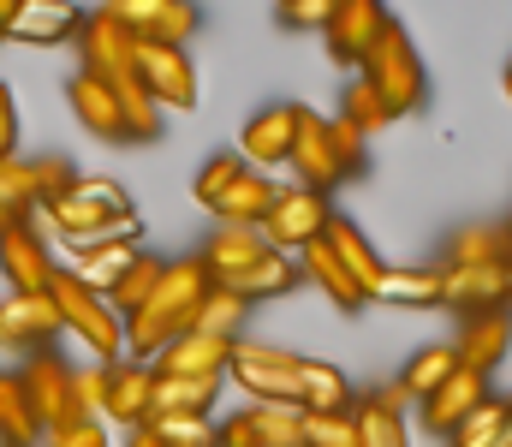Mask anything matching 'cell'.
<instances>
[{
    "label": "cell",
    "instance_id": "cell-17",
    "mask_svg": "<svg viewBox=\"0 0 512 447\" xmlns=\"http://www.w3.org/2000/svg\"><path fill=\"white\" fill-rule=\"evenodd\" d=\"M441 304L459 316H483V310H507L512 304V269H441Z\"/></svg>",
    "mask_w": 512,
    "mask_h": 447
},
{
    "label": "cell",
    "instance_id": "cell-29",
    "mask_svg": "<svg viewBox=\"0 0 512 447\" xmlns=\"http://www.w3.org/2000/svg\"><path fill=\"white\" fill-rule=\"evenodd\" d=\"M298 281H304V275H298V257L268 251V257H256L251 269H239V275H233V281H221V287H227V293H239L245 304H256V298H286Z\"/></svg>",
    "mask_w": 512,
    "mask_h": 447
},
{
    "label": "cell",
    "instance_id": "cell-26",
    "mask_svg": "<svg viewBox=\"0 0 512 447\" xmlns=\"http://www.w3.org/2000/svg\"><path fill=\"white\" fill-rule=\"evenodd\" d=\"M48 442V424L36 418L18 370H0V447H42Z\"/></svg>",
    "mask_w": 512,
    "mask_h": 447
},
{
    "label": "cell",
    "instance_id": "cell-10",
    "mask_svg": "<svg viewBox=\"0 0 512 447\" xmlns=\"http://www.w3.org/2000/svg\"><path fill=\"white\" fill-rule=\"evenodd\" d=\"M286 167L298 173L292 185H304V191L328 197V191L346 179V173H340V155H334V120H322V114L298 108V132H292V155H286Z\"/></svg>",
    "mask_w": 512,
    "mask_h": 447
},
{
    "label": "cell",
    "instance_id": "cell-28",
    "mask_svg": "<svg viewBox=\"0 0 512 447\" xmlns=\"http://www.w3.org/2000/svg\"><path fill=\"white\" fill-rule=\"evenodd\" d=\"M215 394H221V382L155 376V394H149V424H161V418H209V412H215Z\"/></svg>",
    "mask_w": 512,
    "mask_h": 447
},
{
    "label": "cell",
    "instance_id": "cell-19",
    "mask_svg": "<svg viewBox=\"0 0 512 447\" xmlns=\"http://www.w3.org/2000/svg\"><path fill=\"white\" fill-rule=\"evenodd\" d=\"M489 400V376H471V370H453L429 400H417V418H423V430L429 436H453L477 406Z\"/></svg>",
    "mask_w": 512,
    "mask_h": 447
},
{
    "label": "cell",
    "instance_id": "cell-54",
    "mask_svg": "<svg viewBox=\"0 0 512 447\" xmlns=\"http://www.w3.org/2000/svg\"><path fill=\"white\" fill-rule=\"evenodd\" d=\"M507 102H512V60H507Z\"/></svg>",
    "mask_w": 512,
    "mask_h": 447
},
{
    "label": "cell",
    "instance_id": "cell-2",
    "mask_svg": "<svg viewBox=\"0 0 512 447\" xmlns=\"http://www.w3.org/2000/svg\"><path fill=\"white\" fill-rule=\"evenodd\" d=\"M48 298H54L60 334H72L78 346H90L96 364H120V358H126V316H120L102 293H90L72 269H60V275L48 281Z\"/></svg>",
    "mask_w": 512,
    "mask_h": 447
},
{
    "label": "cell",
    "instance_id": "cell-27",
    "mask_svg": "<svg viewBox=\"0 0 512 447\" xmlns=\"http://www.w3.org/2000/svg\"><path fill=\"white\" fill-rule=\"evenodd\" d=\"M197 257L209 263V275H215V287H221V281H233L239 269H251L256 257H268V239L251 233V227H215Z\"/></svg>",
    "mask_w": 512,
    "mask_h": 447
},
{
    "label": "cell",
    "instance_id": "cell-39",
    "mask_svg": "<svg viewBox=\"0 0 512 447\" xmlns=\"http://www.w3.org/2000/svg\"><path fill=\"white\" fill-rule=\"evenodd\" d=\"M245 173H251V167H245V155H239V149H221V155H209V161L197 167V179H191V197H197L203 209H215V203H221V197H227V191H233Z\"/></svg>",
    "mask_w": 512,
    "mask_h": 447
},
{
    "label": "cell",
    "instance_id": "cell-32",
    "mask_svg": "<svg viewBox=\"0 0 512 447\" xmlns=\"http://www.w3.org/2000/svg\"><path fill=\"white\" fill-rule=\"evenodd\" d=\"M358 394L346 382L340 364H322V358H304V412H352Z\"/></svg>",
    "mask_w": 512,
    "mask_h": 447
},
{
    "label": "cell",
    "instance_id": "cell-40",
    "mask_svg": "<svg viewBox=\"0 0 512 447\" xmlns=\"http://www.w3.org/2000/svg\"><path fill=\"white\" fill-rule=\"evenodd\" d=\"M102 400H108V364L72 370V400H66V424H60V430H78V424H102Z\"/></svg>",
    "mask_w": 512,
    "mask_h": 447
},
{
    "label": "cell",
    "instance_id": "cell-47",
    "mask_svg": "<svg viewBox=\"0 0 512 447\" xmlns=\"http://www.w3.org/2000/svg\"><path fill=\"white\" fill-rule=\"evenodd\" d=\"M364 144H370V138H358L346 120H334V155H340V173H346V179L364 173Z\"/></svg>",
    "mask_w": 512,
    "mask_h": 447
},
{
    "label": "cell",
    "instance_id": "cell-7",
    "mask_svg": "<svg viewBox=\"0 0 512 447\" xmlns=\"http://www.w3.org/2000/svg\"><path fill=\"white\" fill-rule=\"evenodd\" d=\"M328 221H334V203L328 197H316V191H304V185H280V197H274V209H268V221H262V239H268V251H304L310 239H322L328 233Z\"/></svg>",
    "mask_w": 512,
    "mask_h": 447
},
{
    "label": "cell",
    "instance_id": "cell-31",
    "mask_svg": "<svg viewBox=\"0 0 512 447\" xmlns=\"http://www.w3.org/2000/svg\"><path fill=\"white\" fill-rule=\"evenodd\" d=\"M453 370H459V352H453V346H423V352H411V364L399 370L393 388H399L405 400H429Z\"/></svg>",
    "mask_w": 512,
    "mask_h": 447
},
{
    "label": "cell",
    "instance_id": "cell-53",
    "mask_svg": "<svg viewBox=\"0 0 512 447\" xmlns=\"http://www.w3.org/2000/svg\"><path fill=\"white\" fill-rule=\"evenodd\" d=\"M495 447H512V418L501 424V436H495Z\"/></svg>",
    "mask_w": 512,
    "mask_h": 447
},
{
    "label": "cell",
    "instance_id": "cell-42",
    "mask_svg": "<svg viewBox=\"0 0 512 447\" xmlns=\"http://www.w3.org/2000/svg\"><path fill=\"white\" fill-rule=\"evenodd\" d=\"M507 418H512V400L489 394V400H483V406H477L453 436H447V442H453V447H495V436H501V424H507Z\"/></svg>",
    "mask_w": 512,
    "mask_h": 447
},
{
    "label": "cell",
    "instance_id": "cell-46",
    "mask_svg": "<svg viewBox=\"0 0 512 447\" xmlns=\"http://www.w3.org/2000/svg\"><path fill=\"white\" fill-rule=\"evenodd\" d=\"M274 18H280L286 30H328L334 0H280V6H274Z\"/></svg>",
    "mask_w": 512,
    "mask_h": 447
},
{
    "label": "cell",
    "instance_id": "cell-11",
    "mask_svg": "<svg viewBox=\"0 0 512 447\" xmlns=\"http://www.w3.org/2000/svg\"><path fill=\"white\" fill-rule=\"evenodd\" d=\"M387 12L382 0H334V18H328V30H322V42H328V54H334V66H364V54L376 48V36L387 30Z\"/></svg>",
    "mask_w": 512,
    "mask_h": 447
},
{
    "label": "cell",
    "instance_id": "cell-1",
    "mask_svg": "<svg viewBox=\"0 0 512 447\" xmlns=\"http://www.w3.org/2000/svg\"><path fill=\"white\" fill-rule=\"evenodd\" d=\"M42 221L72 257L96 251V245H143V215L131 209L126 185L102 179V173H84L54 209H42Z\"/></svg>",
    "mask_w": 512,
    "mask_h": 447
},
{
    "label": "cell",
    "instance_id": "cell-9",
    "mask_svg": "<svg viewBox=\"0 0 512 447\" xmlns=\"http://www.w3.org/2000/svg\"><path fill=\"white\" fill-rule=\"evenodd\" d=\"M0 275H6V287H12L18 298L48 293V281L60 275V263H54V239H48L36 221H18L12 233H0Z\"/></svg>",
    "mask_w": 512,
    "mask_h": 447
},
{
    "label": "cell",
    "instance_id": "cell-4",
    "mask_svg": "<svg viewBox=\"0 0 512 447\" xmlns=\"http://www.w3.org/2000/svg\"><path fill=\"white\" fill-rule=\"evenodd\" d=\"M227 382H239L251 394V406H304V358L286 346H233V370Z\"/></svg>",
    "mask_w": 512,
    "mask_h": 447
},
{
    "label": "cell",
    "instance_id": "cell-30",
    "mask_svg": "<svg viewBox=\"0 0 512 447\" xmlns=\"http://www.w3.org/2000/svg\"><path fill=\"white\" fill-rule=\"evenodd\" d=\"M495 263H507V227L471 221V227H459V233L447 239V263H441V269H495Z\"/></svg>",
    "mask_w": 512,
    "mask_h": 447
},
{
    "label": "cell",
    "instance_id": "cell-52",
    "mask_svg": "<svg viewBox=\"0 0 512 447\" xmlns=\"http://www.w3.org/2000/svg\"><path fill=\"white\" fill-rule=\"evenodd\" d=\"M6 18H12V0H0V42H6Z\"/></svg>",
    "mask_w": 512,
    "mask_h": 447
},
{
    "label": "cell",
    "instance_id": "cell-12",
    "mask_svg": "<svg viewBox=\"0 0 512 447\" xmlns=\"http://www.w3.org/2000/svg\"><path fill=\"white\" fill-rule=\"evenodd\" d=\"M60 340V316H54V298L36 293V298H18L6 293L0 298V346L30 358V352H48Z\"/></svg>",
    "mask_w": 512,
    "mask_h": 447
},
{
    "label": "cell",
    "instance_id": "cell-49",
    "mask_svg": "<svg viewBox=\"0 0 512 447\" xmlns=\"http://www.w3.org/2000/svg\"><path fill=\"white\" fill-rule=\"evenodd\" d=\"M42 447H114V442H108V424H78V430L48 436Z\"/></svg>",
    "mask_w": 512,
    "mask_h": 447
},
{
    "label": "cell",
    "instance_id": "cell-34",
    "mask_svg": "<svg viewBox=\"0 0 512 447\" xmlns=\"http://www.w3.org/2000/svg\"><path fill=\"white\" fill-rule=\"evenodd\" d=\"M376 298L382 304H405V310H429V304H441V269H393L387 263Z\"/></svg>",
    "mask_w": 512,
    "mask_h": 447
},
{
    "label": "cell",
    "instance_id": "cell-5",
    "mask_svg": "<svg viewBox=\"0 0 512 447\" xmlns=\"http://www.w3.org/2000/svg\"><path fill=\"white\" fill-rule=\"evenodd\" d=\"M78 72L108 84V90L137 84V36H126L102 6H90L84 24H78Z\"/></svg>",
    "mask_w": 512,
    "mask_h": 447
},
{
    "label": "cell",
    "instance_id": "cell-13",
    "mask_svg": "<svg viewBox=\"0 0 512 447\" xmlns=\"http://www.w3.org/2000/svg\"><path fill=\"white\" fill-rule=\"evenodd\" d=\"M18 382H24L36 418L48 424V436H60V424H66V400H72V364H66L54 346H48V352H30V358L18 364Z\"/></svg>",
    "mask_w": 512,
    "mask_h": 447
},
{
    "label": "cell",
    "instance_id": "cell-14",
    "mask_svg": "<svg viewBox=\"0 0 512 447\" xmlns=\"http://www.w3.org/2000/svg\"><path fill=\"white\" fill-rule=\"evenodd\" d=\"M84 24V12L72 0H12V18H6V42H30V48H60L72 42Z\"/></svg>",
    "mask_w": 512,
    "mask_h": 447
},
{
    "label": "cell",
    "instance_id": "cell-45",
    "mask_svg": "<svg viewBox=\"0 0 512 447\" xmlns=\"http://www.w3.org/2000/svg\"><path fill=\"white\" fill-rule=\"evenodd\" d=\"M161 447H215V418H161L149 424Z\"/></svg>",
    "mask_w": 512,
    "mask_h": 447
},
{
    "label": "cell",
    "instance_id": "cell-6",
    "mask_svg": "<svg viewBox=\"0 0 512 447\" xmlns=\"http://www.w3.org/2000/svg\"><path fill=\"white\" fill-rule=\"evenodd\" d=\"M126 36L149 42V48H185L203 24V12L191 0H108L102 6Z\"/></svg>",
    "mask_w": 512,
    "mask_h": 447
},
{
    "label": "cell",
    "instance_id": "cell-43",
    "mask_svg": "<svg viewBox=\"0 0 512 447\" xmlns=\"http://www.w3.org/2000/svg\"><path fill=\"white\" fill-rule=\"evenodd\" d=\"M304 447H358V406L352 412H304Z\"/></svg>",
    "mask_w": 512,
    "mask_h": 447
},
{
    "label": "cell",
    "instance_id": "cell-55",
    "mask_svg": "<svg viewBox=\"0 0 512 447\" xmlns=\"http://www.w3.org/2000/svg\"><path fill=\"white\" fill-rule=\"evenodd\" d=\"M507 263H512V227H507Z\"/></svg>",
    "mask_w": 512,
    "mask_h": 447
},
{
    "label": "cell",
    "instance_id": "cell-22",
    "mask_svg": "<svg viewBox=\"0 0 512 447\" xmlns=\"http://www.w3.org/2000/svg\"><path fill=\"white\" fill-rule=\"evenodd\" d=\"M66 102H72V114H78V126L90 132V138H102V144H126V114H120V96L108 90V84H96V78H72L66 84Z\"/></svg>",
    "mask_w": 512,
    "mask_h": 447
},
{
    "label": "cell",
    "instance_id": "cell-24",
    "mask_svg": "<svg viewBox=\"0 0 512 447\" xmlns=\"http://www.w3.org/2000/svg\"><path fill=\"white\" fill-rule=\"evenodd\" d=\"M274 197H280V185L268 179V173H245L209 215H215V227H251L262 233V221H268V209H274Z\"/></svg>",
    "mask_w": 512,
    "mask_h": 447
},
{
    "label": "cell",
    "instance_id": "cell-41",
    "mask_svg": "<svg viewBox=\"0 0 512 447\" xmlns=\"http://www.w3.org/2000/svg\"><path fill=\"white\" fill-rule=\"evenodd\" d=\"M0 209H12L18 221H36V215H42V197H36V167H30V155H12V161H0Z\"/></svg>",
    "mask_w": 512,
    "mask_h": 447
},
{
    "label": "cell",
    "instance_id": "cell-37",
    "mask_svg": "<svg viewBox=\"0 0 512 447\" xmlns=\"http://www.w3.org/2000/svg\"><path fill=\"white\" fill-rule=\"evenodd\" d=\"M245 316H251V304H245V298L227 293V287H215V293L197 304L191 334H209V340H239V334H245Z\"/></svg>",
    "mask_w": 512,
    "mask_h": 447
},
{
    "label": "cell",
    "instance_id": "cell-3",
    "mask_svg": "<svg viewBox=\"0 0 512 447\" xmlns=\"http://www.w3.org/2000/svg\"><path fill=\"white\" fill-rule=\"evenodd\" d=\"M358 78H370V84L382 90V102L399 114V120H405V114H417V108H423V96H429L423 60H417V48H411V30H405L399 18H387V30L376 36V48L364 54Z\"/></svg>",
    "mask_w": 512,
    "mask_h": 447
},
{
    "label": "cell",
    "instance_id": "cell-21",
    "mask_svg": "<svg viewBox=\"0 0 512 447\" xmlns=\"http://www.w3.org/2000/svg\"><path fill=\"white\" fill-rule=\"evenodd\" d=\"M322 239H328V251L340 257V269L358 281V293L376 304V287H382V275H387V257L370 245V239H364V227H358V221H346V215H334Z\"/></svg>",
    "mask_w": 512,
    "mask_h": 447
},
{
    "label": "cell",
    "instance_id": "cell-44",
    "mask_svg": "<svg viewBox=\"0 0 512 447\" xmlns=\"http://www.w3.org/2000/svg\"><path fill=\"white\" fill-rule=\"evenodd\" d=\"M30 167H36V197H42V209H54V203L84 179L66 155H30Z\"/></svg>",
    "mask_w": 512,
    "mask_h": 447
},
{
    "label": "cell",
    "instance_id": "cell-18",
    "mask_svg": "<svg viewBox=\"0 0 512 447\" xmlns=\"http://www.w3.org/2000/svg\"><path fill=\"white\" fill-rule=\"evenodd\" d=\"M233 346H239V340L185 334V340H173L149 370H155V376H185V382H227V370H233Z\"/></svg>",
    "mask_w": 512,
    "mask_h": 447
},
{
    "label": "cell",
    "instance_id": "cell-16",
    "mask_svg": "<svg viewBox=\"0 0 512 447\" xmlns=\"http://www.w3.org/2000/svg\"><path fill=\"white\" fill-rule=\"evenodd\" d=\"M453 352H459V370H471V376H495V370L507 364V352H512V310L465 316Z\"/></svg>",
    "mask_w": 512,
    "mask_h": 447
},
{
    "label": "cell",
    "instance_id": "cell-15",
    "mask_svg": "<svg viewBox=\"0 0 512 447\" xmlns=\"http://www.w3.org/2000/svg\"><path fill=\"white\" fill-rule=\"evenodd\" d=\"M292 132H298V102H274V108L251 114L245 132H239V155H245V167H251V173L286 167V155H292Z\"/></svg>",
    "mask_w": 512,
    "mask_h": 447
},
{
    "label": "cell",
    "instance_id": "cell-25",
    "mask_svg": "<svg viewBox=\"0 0 512 447\" xmlns=\"http://www.w3.org/2000/svg\"><path fill=\"white\" fill-rule=\"evenodd\" d=\"M298 275L310 281V287H322V298H334L340 310H364L370 298L358 293V281L340 269V257L328 251V239H310L304 251H298Z\"/></svg>",
    "mask_w": 512,
    "mask_h": 447
},
{
    "label": "cell",
    "instance_id": "cell-51",
    "mask_svg": "<svg viewBox=\"0 0 512 447\" xmlns=\"http://www.w3.org/2000/svg\"><path fill=\"white\" fill-rule=\"evenodd\" d=\"M12 227H18V215H12V209H0V233H12Z\"/></svg>",
    "mask_w": 512,
    "mask_h": 447
},
{
    "label": "cell",
    "instance_id": "cell-8",
    "mask_svg": "<svg viewBox=\"0 0 512 447\" xmlns=\"http://www.w3.org/2000/svg\"><path fill=\"white\" fill-rule=\"evenodd\" d=\"M137 84L161 114H191L197 108V66L185 48H149L137 42Z\"/></svg>",
    "mask_w": 512,
    "mask_h": 447
},
{
    "label": "cell",
    "instance_id": "cell-33",
    "mask_svg": "<svg viewBox=\"0 0 512 447\" xmlns=\"http://www.w3.org/2000/svg\"><path fill=\"white\" fill-rule=\"evenodd\" d=\"M340 120H346L358 138H376V132H387L399 114L382 102V90H376L370 78H352V84H346V96H340Z\"/></svg>",
    "mask_w": 512,
    "mask_h": 447
},
{
    "label": "cell",
    "instance_id": "cell-20",
    "mask_svg": "<svg viewBox=\"0 0 512 447\" xmlns=\"http://www.w3.org/2000/svg\"><path fill=\"white\" fill-rule=\"evenodd\" d=\"M149 394H155V370L137 364V358H120L108 364V400H102V424H120V430H143L149 424Z\"/></svg>",
    "mask_w": 512,
    "mask_h": 447
},
{
    "label": "cell",
    "instance_id": "cell-50",
    "mask_svg": "<svg viewBox=\"0 0 512 447\" xmlns=\"http://www.w3.org/2000/svg\"><path fill=\"white\" fill-rule=\"evenodd\" d=\"M126 447H161V436H155V430L143 424V430H131V436H126Z\"/></svg>",
    "mask_w": 512,
    "mask_h": 447
},
{
    "label": "cell",
    "instance_id": "cell-38",
    "mask_svg": "<svg viewBox=\"0 0 512 447\" xmlns=\"http://www.w3.org/2000/svg\"><path fill=\"white\" fill-rule=\"evenodd\" d=\"M256 447H304V406H245Z\"/></svg>",
    "mask_w": 512,
    "mask_h": 447
},
{
    "label": "cell",
    "instance_id": "cell-23",
    "mask_svg": "<svg viewBox=\"0 0 512 447\" xmlns=\"http://www.w3.org/2000/svg\"><path fill=\"white\" fill-rule=\"evenodd\" d=\"M405 394L399 388H376L358 400V447H411V424H405Z\"/></svg>",
    "mask_w": 512,
    "mask_h": 447
},
{
    "label": "cell",
    "instance_id": "cell-36",
    "mask_svg": "<svg viewBox=\"0 0 512 447\" xmlns=\"http://www.w3.org/2000/svg\"><path fill=\"white\" fill-rule=\"evenodd\" d=\"M137 251H143V245H96V251H78V257H72V275H78L90 293L108 298V293H114V281L126 275V263L137 257Z\"/></svg>",
    "mask_w": 512,
    "mask_h": 447
},
{
    "label": "cell",
    "instance_id": "cell-48",
    "mask_svg": "<svg viewBox=\"0 0 512 447\" xmlns=\"http://www.w3.org/2000/svg\"><path fill=\"white\" fill-rule=\"evenodd\" d=\"M18 155V102H12V84H0V161Z\"/></svg>",
    "mask_w": 512,
    "mask_h": 447
},
{
    "label": "cell",
    "instance_id": "cell-56",
    "mask_svg": "<svg viewBox=\"0 0 512 447\" xmlns=\"http://www.w3.org/2000/svg\"><path fill=\"white\" fill-rule=\"evenodd\" d=\"M507 310H512V304H507Z\"/></svg>",
    "mask_w": 512,
    "mask_h": 447
},
{
    "label": "cell",
    "instance_id": "cell-35",
    "mask_svg": "<svg viewBox=\"0 0 512 447\" xmlns=\"http://www.w3.org/2000/svg\"><path fill=\"white\" fill-rule=\"evenodd\" d=\"M161 269H167V257H155V251H137L126 263V275L114 281V293H108V304L120 310V316H131V310H143L149 298H155V287H161Z\"/></svg>",
    "mask_w": 512,
    "mask_h": 447
}]
</instances>
